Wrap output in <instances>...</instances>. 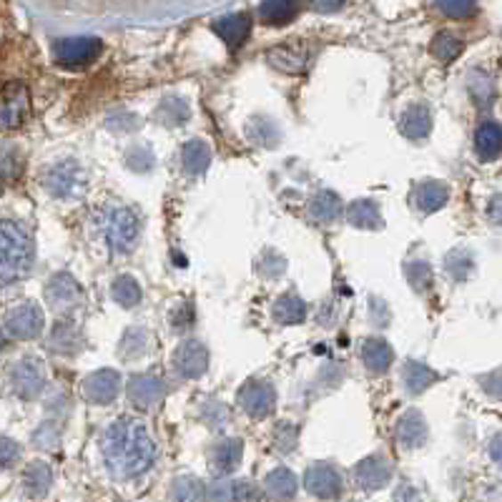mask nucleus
Listing matches in <instances>:
<instances>
[{
  "mask_svg": "<svg viewBox=\"0 0 502 502\" xmlns=\"http://www.w3.org/2000/svg\"><path fill=\"white\" fill-rule=\"evenodd\" d=\"M5 349V335H3V329H0V352Z\"/></svg>",
  "mask_w": 502,
  "mask_h": 502,
  "instance_id": "nucleus-59",
  "label": "nucleus"
},
{
  "mask_svg": "<svg viewBox=\"0 0 502 502\" xmlns=\"http://www.w3.org/2000/svg\"><path fill=\"white\" fill-rule=\"evenodd\" d=\"M490 455H492V462H500V437L498 434L490 442Z\"/></svg>",
  "mask_w": 502,
  "mask_h": 502,
  "instance_id": "nucleus-58",
  "label": "nucleus"
},
{
  "mask_svg": "<svg viewBox=\"0 0 502 502\" xmlns=\"http://www.w3.org/2000/svg\"><path fill=\"white\" fill-rule=\"evenodd\" d=\"M103 51V41L98 36H69L53 43V58L58 66L66 69H84L91 66Z\"/></svg>",
  "mask_w": 502,
  "mask_h": 502,
  "instance_id": "nucleus-5",
  "label": "nucleus"
},
{
  "mask_svg": "<svg viewBox=\"0 0 502 502\" xmlns=\"http://www.w3.org/2000/svg\"><path fill=\"white\" fill-rule=\"evenodd\" d=\"M241 455H244V440H239V437H229V440H223V442H219V445L211 449L214 467L223 474L237 470L239 462H241Z\"/></svg>",
  "mask_w": 502,
  "mask_h": 502,
  "instance_id": "nucleus-32",
  "label": "nucleus"
},
{
  "mask_svg": "<svg viewBox=\"0 0 502 502\" xmlns=\"http://www.w3.org/2000/svg\"><path fill=\"white\" fill-rule=\"evenodd\" d=\"M445 271L452 281H465L474 271V256L470 249H452L445 256Z\"/></svg>",
  "mask_w": 502,
  "mask_h": 502,
  "instance_id": "nucleus-37",
  "label": "nucleus"
},
{
  "mask_svg": "<svg viewBox=\"0 0 502 502\" xmlns=\"http://www.w3.org/2000/svg\"><path fill=\"white\" fill-rule=\"evenodd\" d=\"M45 299L58 314H73L85 304V292L69 271H56L45 284Z\"/></svg>",
  "mask_w": 502,
  "mask_h": 502,
  "instance_id": "nucleus-7",
  "label": "nucleus"
},
{
  "mask_svg": "<svg viewBox=\"0 0 502 502\" xmlns=\"http://www.w3.org/2000/svg\"><path fill=\"white\" fill-rule=\"evenodd\" d=\"M171 324H174L176 329L191 327V324H194V304L186 302V304H182V307L176 309V312L171 314Z\"/></svg>",
  "mask_w": 502,
  "mask_h": 502,
  "instance_id": "nucleus-53",
  "label": "nucleus"
},
{
  "mask_svg": "<svg viewBox=\"0 0 502 502\" xmlns=\"http://www.w3.org/2000/svg\"><path fill=\"white\" fill-rule=\"evenodd\" d=\"M121 392V375L116 369H98L85 376L81 394L88 405H111Z\"/></svg>",
  "mask_w": 502,
  "mask_h": 502,
  "instance_id": "nucleus-14",
  "label": "nucleus"
},
{
  "mask_svg": "<svg viewBox=\"0 0 502 502\" xmlns=\"http://www.w3.org/2000/svg\"><path fill=\"white\" fill-rule=\"evenodd\" d=\"M23 449L11 437H0V467H13L20 460Z\"/></svg>",
  "mask_w": 502,
  "mask_h": 502,
  "instance_id": "nucleus-50",
  "label": "nucleus"
},
{
  "mask_svg": "<svg viewBox=\"0 0 502 502\" xmlns=\"http://www.w3.org/2000/svg\"><path fill=\"white\" fill-rule=\"evenodd\" d=\"M239 407L254 419L269 417L277 409V390L266 379H249L237 394Z\"/></svg>",
  "mask_w": 502,
  "mask_h": 502,
  "instance_id": "nucleus-10",
  "label": "nucleus"
},
{
  "mask_svg": "<svg viewBox=\"0 0 502 502\" xmlns=\"http://www.w3.org/2000/svg\"><path fill=\"white\" fill-rule=\"evenodd\" d=\"M48 347L53 349L56 354H78L81 347H84V335L76 329V324L70 321H61L56 324V329L51 332V339H48Z\"/></svg>",
  "mask_w": 502,
  "mask_h": 502,
  "instance_id": "nucleus-29",
  "label": "nucleus"
},
{
  "mask_svg": "<svg viewBox=\"0 0 502 502\" xmlns=\"http://www.w3.org/2000/svg\"><path fill=\"white\" fill-rule=\"evenodd\" d=\"M430 53H433L440 63H452L455 58H460L462 41L457 36H452V33L442 30V33L434 36L433 45H430Z\"/></svg>",
  "mask_w": 502,
  "mask_h": 502,
  "instance_id": "nucleus-39",
  "label": "nucleus"
},
{
  "mask_svg": "<svg viewBox=\"0 0 502 502\" xmlns=\"http://www.w3.org/2000/svg\"><path fill=\"white\" fill-rule=\"evenodd\" d=\"M437 11L447 18H452V20H467V18H473L477 15V3H452V0H447V3H437L434 5Z\"/></svg>",
  "mask_w": 502,
  "mask_h": 502,
  "instance_id": "nucleus-45",
  "label": "nucleus"
},
{
  "mask_svg": "<svg viewBox=\"0 0 502 502\" xmlns=\"http://www.w3.org/2000/svg\"><path fill=\"white\" fill-rule=\"evenodd\" d=\"M182 166L183 171L196 179V176H201L206 168L211 166V146L206 141L201 139H191L183 143L182 149Z\"/></svg>",
  "mask_w": 502,
  "mask_h": 502,
  "instance_id": "nucleus-24",
  "label": "nucleus"
},
{
  "mask_svg": "<svg viewBox=\"0 0 502 502\" xmlns=\"http://www.w3.org/2000/svg\"><path fill=\"white\" fill-rule=\"evenodd\" d=\"M8 385L18 400L33 402L45 390V369L36 357H23L8 369Z\"/></svg>",
  "mask_w": 502,
  "mask_h": 502,
  "instance_id": "nucleus-6",
  "label": "nucleus"
},
{
  "mask_svg": "<svg viewBox=\"0 0 502 502\" xmlns=\"http://www.w3.org/2000/svg\"><path fill=\"white\" fill-rule=\"evenodd\" d=\"M106 467L118 480H134L149 473L156 460V445L146 425L134 417H118L101 434Z\"/></svg>",
  "mask_w": 502,
  "mask_h": 502,
  "instance_id": "nucleus-1",
  "label": "nucleus"
},
{
  "mask_svg": "<svg viewBox=\"0 0 502 502\" xmlns=\"http://www.w3.org/2000/svg\"><path fill=\"white\" fill-rule=\"evenodd\" d=\"M41 186L61 201H73L84 194L88 186L85 168L73 158H61L56 164H48L41 171Z\"/></svg>",
  "mask_w": 502,
  "mask_h": 502,
  "instance_id": "nucleus-4",
  "label": "nucleus"
},
{
  "mask_svg": "<svg viewBox=\"0 0 502 502\" xmlns=\"http://www.w3.org/2000/svg\"><path fill=\"white\" fill-rule=\"evenodd\" d=\"M314 56V45L307 41H289L274 45L266 51V61L271 69L281 70V73H289V76H299L309 69Z\"/></svg>",
  "mask_w": 502,
  "mask_h": 502,
  "instance_id": "nucleus-9",
  "label": "nucleus"
},
{
  "mask_svg": "<svg viewBox=\"0 0 502 502\" xmlns=\"http://www.w3.org/2000/svg\"><path fill=\"white\" fill-rule=\"evenodd\" d=\"M23 174V156L11 143H0V179L3 182H18Z\"/></svg>",
  "mask_w": 502,
  "mask_h": 502,
  "instance_id": "nucleus-40",
  "label": "nucleus"
},
{
  "mask_svg": "<svg viewBox=\"0 0 502 502\" xmlns=\"http://www.w3.org/2000/svg\"><path fill=\"white\" fill-rule=\"evenodd\" d=\"M312 8L320 13H336V11H344V3H314Z\"/></svg>",
  "mask_w": 502,
  "mask_h": 502,
  "instance_id": "nucleus-56",
  "label": "nucleus"
},
{
  "mask_svg": "<svg viewBox=\"0 0 502 502\" xmlns=\"http://www.w3.org/2000/svg\"><path fill=\"white\" fill-rule=\"evenodd\" d=\"M488 216L492 223H500V196H492L488 206Z\"/></svg>",
  "mask_w": 502,
  "mask_h": 502,
  "instance_id": "nucleus-57",
  "label": "nucleus"
},
{
  "mask_svg": "<svg viewBox=\"0 0 502 502\" xmlns=\"http://www.w3.org/2000/svg\"><path fill=\"white\" fill-rule=\"evenodd\" d=\"M149 347H151V332L146 327H128L121 336L118 354L124 357L126 362H134V360H139L141 354H146Z\"/></svg>",
  "mask_w": 502,
  "mask_h": 502,
  "instance_id": "nucleus-34",
  "label": "nucleus"
},
{
  "mask_svg": "<svg viewBox=\"0 0 502 502\" xmlns=\"http://www.w3.org/2000/svg\"><path fill=\"white\" fill-rule=\"evenodd\" d=\"M304 488L320 500H336L344 492L342 473L329 462H317L304 473Z\"/></svg>",
  "mask_w": 502,
  "mask_h": 502,
  "instance_id": "nucleus-11",
  "label": "nucleus"
},
{
  "mask_svg": "<svg viewBox=\"0 0 502 502\" xmlns=\"http://www.w3.org/2000/svg\"><path fill=\"white\" fill-rule=\"evenodd\" d=\"M51 485H53V470H51L48 462L36 460L23 470V490H26V495L33 498V500L48 495Z\"/></svg>",
  "mask_w": 502,
  "mask_h": 502,
  "instance_id": "nucleus-23",
  "label": "nucleus"
},
{
  "mask_svg": "<svg viewBox=\"0 0 502 502\" xmlns=\"http://www.w3.org/2000/svg\"><path fill=\"white\" fill-rule=\"evenodd\" d=\"M171 500L174 502H206V485L191 474H182L171 485Z\"/></svg>",
  "mask_w": 502,
  "mask_h": 502,
  "instance_id": "nucleus-36",
  "label": "nucleus"
},
{
  "mask_svg": "<svg viewBox=\"0 0 502 502\" xmlns=\"http://www.w3.org/2000/svg\"><path fill=\"white\" fill-rule=\"evenodd\" d=\"M344 214V204L335 191H317L309 201V216L317 223H332Z\"/></svg>",
  "mask_w": 502,
  "mask_h": 502,
  "instance_id": "nucleus-26",
  "label": "nucleus"
},
{
  "mask_svg": "<svg viewBox=\"0 0 502 502\" xmlns=\"http://www.w3.org/2000/svg\"><path fill=\"white\" fill-rule=\"evenodd\" d=\"M191 118V109H189V101L182 96H166L158 106H156V121L164 126H183Z\"/></svg>",
  "mask_w": 502,
  "mask_h": 502,
  "instance_id": "nucleus-33",
  "label": "nucleus"
},
{
  "mask_svg": "<svg viewBox=\"0 0 502 502\" xmlns=\"http://www.w3.org/2000/svg\"><path fill=\"white\" fill-rule=\"evenodd\" d=\"M470 91H473V98L482 106V103H492V96L495 91L490 88V78L488 76H477L470 81Z\"/></svg>",
  "mask_w": 502,
  "mask_h": 502,
  "instance_id": "nucleus-51",
  "label": "nucleus"
},
{
  "mask_svg": "<svg viewBox=\"0 0 502 502\" xmlns=\"http://www.w3.org/2000/svg\"><path fill=\"white\" fill-rule=\"evenodd\" d=\"M58 437H61V427L56 422H45L41 425L36 434H33V445L43 447V449H51V447L58 445Z\"/></svg>",
  "mask_w": 502,
  "mask_h": 502,
  "instance_id": "nucleus-48",
  "label": "nucleus"
},
{
  "mask_svg": "<svg viewBox=\"0 0 502 502\" xmlns=\"http://www.w3.org/2000/svg\"><path fill=\"white\" fill-rule=\"evenodd\" d=\"M502 149V131L495 121H482L474 134V151L482 161H495Z\"/></svg>",
  "mask_w": 502,
  "mask_h": 502,
  "instance_id": "nucleus-28",
  "label": "nucleus"
},
{
  "mask_svg": "<svg viewBox=\"0 0 502 502\" xmlns=\"http://www.w3.org/2000/svg\"><path fill=\"white\" fill-rule=\"evenodd\" d=\"M447 198H449V189L442 182H433V179L417 183L415 191H412V201L422 214H433V211L442 209Z\"/></svg>",
  "mask_w": 502,
  "mask_h": 502,
  "instance_id": "nucleus-21",
  "label": "nucleus"
},
{
  "mask_svg": "<svg viewBox=\"0 0 502 502\" xmlns=\"http://www.w3.org/2000/svg\"><path fill=\"white\" fill-rule=\"evenodd\" d=\"M394 434H397V442L405 447V449H417L427 442V422L422 417L419 409H407L405 415L400 417L397 427H394Z\"/></svg>",
  "mask_w": 502,
  "mask_h": 502,
  "instance_id": "nucleus-19",
  "label": "nucleus"
},
{
  "mask_svg": "<svg viewBox=\"0 0 502 502\" xmlns=\"http://www.w3.org/2000/svg\"><path fill=\"white\" fill-rule=\"evenodd\" d=\"M299 442V427L294 425V422H281L277 425V430H274V447L279 449V452H292L294 447Z\"/></svg>",
  "mask_w": 502,
  "mask_h": 502,
  "instance_id": "nucleus-44",
  "label": "nucleus"
},
{
  "mask_svg": "<svg viewBox=\"0 0 502 502\" xmlns=\"http://www.w3.org/2000/svg\"><path fill=\"white\" fill-rule=\"evenodd\" d=\"M211 28L216 30V36H219L231 51H237V48H241V45L247 43V38H249L251 18L249 13L222 15V18H216V20L211 23Z\"/></svg>",
  "mask_w": 502,
  "mask_h": 502,
  "instance_id": "nucleus-18",
  "label": "nucleus"
},
{
  "mask_svg": "<svg viewBox=\"0 0 502 502\" xmlns=\"http://www.w3.org/2000/svg\"><path fill=\"white\" fill-rule=\"evenodd\" d=\"M247 136H249L251 143H256V146L274 149V146L279 143L281 131L274 118H269V116H254V118H249V124H247Z\"/></svg>",
  "mask_w": 502,
  "mask_h": 502,
  "instance_id": "nucleus-31",
  "label": "nucleus"
},
{
  "mask_svg": "<svg viewBox=\"0 0 502 502\" xmlns=\"http://www.w3.org/2000/svg\"><path fill=\"white\" fill-rule=\"evenodd\" d=\"M256 271H259V277H264V279L269 281L279 279L281 274L287 271V259H284V254H279L277 249H264L262 251V256L256 259Z\"/></svg>",
  "mask_w": 502,
  "mask_h": 502,
  "instance_id": "nucleus-41",
  "label": "nucleus"
},
{
  "mask_svg": "<svg viewBox=\"0 0 502 502\" xmlns=\"http://www.w3.org/2000/svg\"><path fill=\"white\" fill-rule=\"evenodd\" d=\"M30 93L26 84H8L0 88V131H15L28 121Z\"/></svg>",
  "mask_w": 502,
  "mask_h": 502,
  "instance_id": "nucleus-8",
  "label": "nucleus"
},
{
  "mask_svg": "<svg viewBox=\"0 0 502 502\" xmlns=\"http://www.w3.org/2000/svg\"><path fill=\"white\" fill-rule=\"evenodd\" d=\"M302 11V3L294 0H279V3H262L259 5V15L266 26H284L296 18V13Z\"/></svg>",
  "mask_w": 502,
  "mask_h": 502,
  "instance_id": "nucleus-35",
  "label": "nucleus"
},
{
  "mask_svg": "<svg viewBox=\"0 0 502 502\" xmlns=\"http://www.w3.org/2000/svg\"><path fill=\"white\" fill-rule=\"evenodd\" d=\"M43 332V312L36 304H18L3 320V335L13 339H36Z\"/></svg>",
  "mask_w": 502,
  "mask_h": 502,
  "instance_id": "nucleus-12",
  "label": "nucleus"
},
{
  "mask_svg": "<svg viewBox=\"0 0 502 502\" xmlns=\"http://www.w3.org/2000/svg\"><path fill=\"white\" fill-rule=\"evenodd\" d=\"M437 379H440V375L425 362H417V360H407L405 367H402V385L409 394H422L425 390H430Z\"/></svg>",
  "mask_w": 502,
  "mask_h": 502,
  "instance_id": "nucleus-27",
  "label": "nucleus"
},
{
  "mask_svg": "<svg viewBox=\"0 0 502 502\" xmlns=\"http://www.w3.org/2000/svg\"><path fill=\"white\" fill-rule=\"evenodd\" d=\"M206 500L209 502H237L234 482L231 480H216L206 488Z\"/></svg>",
  "mask_w": 502,
  "mask_h": 502,
  "instance_id": "nucleus-47",
  "label": "nucleus"
},
{
  "mask_svg": "<svg viewBox=\"0 0 502 502\" xmlns=\"http://www.w3.org/2000/svg\"><path fill=\"white\" fill-rule=\"evenodd\" d=\"M174 367L183 379H198L209 369V349L198 339H183L174 354Z\"/></svg>",
  "mask_w": 502,
  "mask_h": 502,
  "instance_id": "nucleus-15",
  "label": "nucleus"
},
{
  "mask_svg": "<svg viewBox=\"0 0 502 502\" xmlns=\"http://www.w3.org/2000/svg\"><path fill=\"white\" fill-rule=\"evenodd\" d=\"M392 473L394 467L387 455H369L354 467V482L362 490H379L390 482Z\"/></svg>",
  "mask_w": 502,
  "mask_h": 502,
  "instance_id": "nucleus-16",
  "label": "nucleus"
},
{
  "mask_svg": "<svg viewBox=\"0 0 502 502\" xmlns=\"http://www.w3.org/2000/svg\"><path fill=\"white\" fill-rule=\"evenodd\" d=\"M124 164L136 174H149L156 166V156L149 146L136 143V146H128L124 154Z\"/></svg>",
  "mask_w": 502,
  "mask_h": 502,
  "instance_id": "nucleus-42",
  "label": "nucleus"
},
{
  "mask_svg": "<svg viewBox=\"0 0 502 502\" xmlns=\"http://www.w3.org/2000/svg\"><path fill=\"white\" fill-rule=\"evenodd\" d=\"M33 239L15 219H0V287H11L33 269Z\"/></svg>",
  "mask_w": 502,
  "mask_h": 502,
  "instance_id": "nucleus-2",
  "label": "nucleus"
},
{
  "mask_svg": "<svg viewBox=\"0 0 502 502\" xmlns=\"http://www.w3.org/2000/svg\"><path fill=\"white\" fill-rule=\"evenodd\" d=\"M498 376H500V372L495 369V372H490L488 376H482V382H480V385H482V390L490 392L495 400L500 397V379H498Z\"/></svg>",
  "mask_w": 502,
  "mask_h": 502,
  "instance_id": "nucleus-55",
  "label": "nucleus"
},
{
  "mask_svg": "<svg viewBox=\"0 0 502 502\" xmlns=\"http://www.w3.org/2000/svg\"><path fill=\"white\" fill-rule=\"evenodd\" d=\"M201 419L209 425L211 430H219L223 427L226 422H229V409L222 405V402H216V400H209L206 405L201 407Z\"/></svg>",
  "mask_w": 502,
  "mask_h": 502,
  "instance_id": "nucleus-46",
  "label": "nucleus"
},
{
  "mask_svg": "<svg viewBox=\"0 0 502 502\" xmlns=\"http://www.w3.org/2000/svg\"><path fill=\"white\" fill-rule=\"evenodd\" d=\"M296 490H299L296 474H294L292 470H287V467H277V470H271V473L264 477V492L271 498V500L277 502L294 500Z\"/></svg>",
  "mask_w": 502,
  "mask_h": 502,
  "instance_id": "nucleus-22",
  "label": "nucleus"
},
{
  "mask_svg": "<svg viewBox=\"0 0 502 502\" xmlns=\"http://www.w3.org/2000/svg\"><path fill=\"white\" fill-rule=\"evenodd\" d=\"M96 226L101 239L116 254H128L139 244L141 219L139 214L126 204H106L103 209H98Z\"/></svg>",
  "mask_w": 502,
  "mask_h": 502,
  "instance_id": "nucleus-3",
  "label": "nucleus"
},
{
  "mask_svg": "<svg viewBox=\"0 0 502 502\" xmlns=\"http://www.w3.org/2000/svg\"><path fill=\"white\" fill-rule=\"evenodd\" d=\"M347 222L357 229H367V231H375V229H382V214H379V206L372 198H357L352 201L344 211Z\"/></svg>",
  "mask_w": 502,
  "mask_h": 502,
  "instance_id": "nucleus-25",
  "label": "nucleus"
},
{
  "mask_svg": "<svg viewBox=\"0 0 502 502\" xmlns=\"http://www.w3.org/2000/svg\"><path fill=\"white\" fill-rule=\"evenodd\" d=\"M360 354H362L364 367H367L369 372H375V375H385L392 367V362H394V352H392V347L387 344V339H382V336H369V339H364Z\"/></svg>",
  "mask_w": 502,
  "mask_h": 502,
  "instance_id": "nucleus-20",
  "label": "nucleus"
},
{
  "mask_svg": "<svg viewBox=\"0 0 502 502\" xmlns=\"http://www.w3.org/2000/svg\"><path fill=\"white\" fill-rule=\"evenodd\" d=\"M369 317L375 321L376 327H387L390 324V307L379 299V296H372L369 299Z\"/></svg>",
  "mask_w": 502,
  "mask_h": 502,
  "instance_id": "nucleus-52",
  "label": "nucleus"
},
{
  "mask_svg": "<svg viewBox=\"0 0 502 502\" xmlns=\"http://www.w3.org/2000/svg\"><path fill=\"white\" fill-rule=\"evenodd\" d=\"M111 296L116 299V304H121L124 309L139 307V302H141L139 281L134 279V277H128V274L116 277L111 284Z\"/></svg>",
  "mask_w": 502,
  "mask_h": 502,
  "instance_id": "nucleus-38",
  "label": "nucleus"
},
{
  "mask_svg": "<svg viewBox=\"0 0 502 502\" xmlns=\"http://www.w3.org/2000/svg\"><path fill=\"white\" fill-rule=\"evenodd\" d=\"M126 394L131 400V405L139 407V409H151L156 407L164 397H166V382L164 376L156 375V372H143V375H134Z\"/></svg>",
  "mask_w": 502,
  "mask_h": 502,
  "instance_id": "nucleus-13",
  "label": "nucleus"
},
{
  "mask_svg": "<svg viewBox=\"0 0 502 502\" xmlns=\"http://www.w3.org/2000/svg\"><path fill=\"white\" fill-rule=\"evenodd\" d=\"M106 124H109L111 131H118V134H121V131H124V134H134V131L141 126V121L139 116L124 111V113H111Z\"/></svg>",
  "mask_w": 502,
  "mask_h": 502,
  "instance_id": "nucleus-49",
  "label": "nucleus"
},
{
  "mask_svg": "<svg viewBox=\"0 0 502 502\" xmlns=\"http://www.w3.org/2000/svg\"><path fill=\"white\" fill-rule=\"evenodd\" d=\"M271 314H274V320L279 321V324H299V321H304V317H307V304H304V299L299 294H279L277 302H274Z\"/></svg>",
  "mask_w": 502,
  "mask_h": 502,
  "instance_id": "nucleus-30",
  "label": "nucleus"
},
{
  "mask_svg": "<svg viewBox=\"0 0 502 502\" xmlns=\"http://www.w3.org/2000/svg\"><path fill=\"white\" fill-rule=\"evenodd\" d=\"M394 502H422V492L415 482H402L394 492Z\"/></svg>",
  "mask_w": 502,
  "mask_h": 502,
  "instance_id": "nucleus-54",
  "label": "nucleus"
},
{
  "mask_svg": "<svg viewBox=\"0 0 502 502\" xmlns=\"http://www.w3.org/2000/svg\"><path fill=\"white\" fill-rule=\"evenodd\" d=\"M400 134L405 139L415 141H427V136L433 134V113L425 103H412L407 106L405 113L400 116Z\"/></svg>",
  "mask_w": 502,
  "mask_h": 502,
  "instance_id": "nucleus-17",
  "label": "nucleus"
},
{
  "mask_svg": "<svg viewBox=\"0 0 502 502\" xmlns=\"http://www.w3.org/2000/svg\"><path fill=\"white\" fill-rule=\"evenodd\" d=\"M405 277H407V281H409V287L419 294L427 292V289L433 287V269H430L427 262H422V259H412V262H407Z\"/></svg>",
  "mask_w": 502,
  "mask_h": 502,
  "instance_id": "nucleus-43",
  "label": "nucleus"
}]
</instances>
